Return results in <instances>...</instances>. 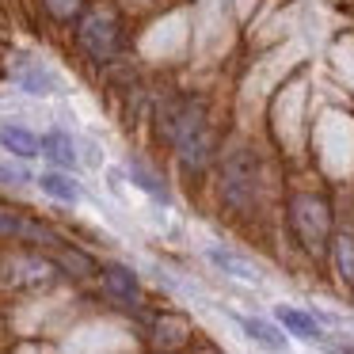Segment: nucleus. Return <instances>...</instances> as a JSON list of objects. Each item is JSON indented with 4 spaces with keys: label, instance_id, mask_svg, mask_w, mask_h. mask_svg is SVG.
I'll return each instance as SVG.
<instances>
[{
    "label": "nucleus",
    "instance_id": "obj_4",
    "mask_svg": "<svg viewBox=\"0 0 354 354\" xmlns=\"http://www.w3.org/2000/svg\"><path fill=\"white\" fill-rule=\"evenodd\" d=\"M80 46L95 57V62H111V57L122 50V31H118V19L111 12H92V16L80 19Z\"/></svg>",
    "mask_w": 354,
    "mask_h": 354
},
{
    "label": "nucleus",
    "instance_id": "obj_10",
    "mask_svg": "<svg viewBox=\"0 0 354 354\" xmlns=\"http://www.w3.org/2000/svg\"><path fill=\"white\" fill-rule=\"evenodd\" d=\"M42 156H46L50 164H57V168H77V145H73V138L65 130H50L46 138H42Z\"/></svg>",
    "mask_w": 354,
    "mask_h": 354
},
{
    "label": "nucleus",
    "instance_id": "obj_9",
    "mask_svg": "<svg viewBox=\"0 0 354 354\" xmlns=\"http://www.w3.org/2000/svg\"><path fill=\"white\" fill-rule=\"evenodd\" d=\"M0 145L8 149V153L24 156V160H31V156L42 153V138H39V133H31L27 126H16V122L0 126Z\"/></svg>",
    "mask_w": 354,
    "mask_h": 354
},
{
    "label": "nucleus",
    "instance_id": "obj_18",
    "mask_svg": "<svg viewBox=\"0 0 354 354\" xmlns=\"http://www.w3.org/2000/svg\"><path fill=\"white\" fill-rule=\"evenodd\" d=\"M156 343H160V346L187 343V324L183 320H160V324H156Z\"/></svg>",
    "mask_w": 354,
    "mask_h": 354
},
{
    "label": "nucleus",
    "instance_id": "obj_15",
    "mask_svg": "<svg viewBox=\"0 0 354 354\" xmlns=\"http://www.w3.org/2000/svg\"><path fill=\"white\" fill-rule=\"evenodd\" d=\"M331 255H335L339 278H343L346 286H354V236H351V232L335 236V244H331Z\"/></svg>",
    "mask_w": 354,
    "mask_h": 354
},
{
    "label": "nucleus",
    "instance_id": "obj_16",
    "mask_svg": "<svg viewBox=\"0 0 354 354\" xmlns=\"http://www.w3.org/2000/svg\"><path fill=\"white\" fill-rule=\"evenodd\" d=\"M130 179H133V187H138V191H145L149 198H156L160 206H168V202H171V194L160 187V179H156L153 171H145L141 164H130Z\"/></svg>",
    "mask_w": 354,
    "mask_h": 354
},
{
    "label": "nucleus",
    "instance_id": "obj_7",
    "mask_svg": "<svg viewBox=\"0 0 354 354\" xmlns=\"http://www.w3.org/2000/svg\"><path fill=\"white\" fill-rule=\"evenodd\" d=\"M57 274V267L50 259H39V255H16L8 263V278L16 286H42Z\"/></svg>",
    "mask_w": 354,
    "mask_h": 354
},
{
    "label": "nucleus",
    "instance_id": "obj_11",
    "mask_svg": "<svg viewBox=\"0 0 354 354\" xmlns=\"http://www.w3.org/2000/svg\"><path fill=\"white\" fill-rule=\"evenodd\" d=\"M206 255H209V263H214V267H221L229 278H240V282H259V267H255V263L240 259V255L225 252V248H209Z\"/></svg>",
    "mask_w": 354,
    "mask_h": 354
},
{
    "label": "nucleus",
    "instance_id": "obj_12",
    "mask_svg": "<svg viewBox=\"0 0 354 354\" xmlns=\"http://www.w3.org/2000/svg\"><path fill=\"white\" fill-rule=\"evenodd\" d=\"M278 324H282L286 331H293L297 339H320V324H316L313 313H301V308H290V305H278L274 308Z\"/></svg>",
    "mask_w": 354,
    "mask_h": 354
},
{
    "label": "nucleus",
    "instance_id": "obj_6",
    "mask_svg": "<svg viewBox=\"0 0 354 354\" xmlns=\"http://www.w3.org/2000/svg\"><path fill=\"white\" fill-rule=\"evenodd\" d=\"M0 236H16V240H31V244H54V248H62V240H57L46 225L27 221V217H19V214H4V209H0Z\"/></svg>",
    "mask_w": 354,
    "mask_h": 354
},
{
    "label": "nucleus",
    "instance_id": "obj_3",
    "mask_svg": "<svg viewBox=\"0 0 354 354\" xmlns=\"http://www.w3.org/2000/svg\"><path fill=\"white\" fill-rule=\"evenodd\" d=\"M290 229L308 255H324L331 240V209L320 194H293L290 198Z\"/></svg>",
    "mask_w": 354,
    "mask_h": 354
},
{
    "label": "nucleus",
    "instance_id": "obj_1",
    "mask_svg": "<svg viewBox=\"0 0 354 354\" xmlns=\"http://www.w3.org/2000/svg\"><path fill=\"white\" fill-rule=\"evenodd\" d=\"M168 138L176 145L179 160H183L187 171H202L209 164V153H214V133H209L206 111L198 103H179L168 118Z\"/></svg>",
    "mask_w": 354,
    "mask_h": 354
},
{
    "label": "nucleus",
    "instance_id": "obj_14",
    "mask_svg": "<svg viewBox=\"0 0 354 354\" xmlns=\"http://www.w3.org/2000/svg\"><path fill=\"white\" fill-rule=\"evenodd\" d=\"M39 187L50 194V198H57V202H69V206H73V202H80V187L73 183L69 176H62V171H42Z\"/></svg>",
    "mask_w": 354,
    "mask_h": 354
},
{
    "label": "nucleus",
    "instance_id": "obj_13",
    "mask_svg": "<svg viewBox=\"0 0 354 354\" xmlns=\"http://www.w3.org/2000/svg\"><path fill=\"white\" fill-rule=\"evenodd\" d=\"M240 328H244L259 346H267V351H286V339H282V331H278L274 324L255 320V316H240Z\"/></svg>",
    "mask_w": 354,
    "mask_h": 354
},
{
    "label": "nucleus",
    "instance_id": "obj_2",
    "mask_svg": "<svg viewBox=\"0 0 354 354\" xmlns=\"http://www.w3.org/2000/svg\"><path fill=\"white\" fill-rule=\"evenodd\" d=\"M259 187H263V168H259V156L255 149L248 145H232L225 149L221 156V198L229 209L236 214H248L259 198Z\"/></svg>",
    "mask_w": 354,
    "mask_h": 354
},
{
    "label": "nucleus",
    "instance_id": "obj_5",
    "mask_svg": "<svg viewBox=\"0 0 354 354\" xmlns=\"http://www.w3.org/2000/svg\"><path fill=\"white\" fill-rule=\"evenodd\" d=\"M103 286H107V293L115 301H122V305H138L141 301L138 274H133L130 267H122V263H107V267H103Z\"/></svg>",
    "mask_w": 354,
    "mask_h": 354
},
{
    "label": "nucleus",
    "instance_id": "obj_20",
    "mask_svg": "<svg viewBox=\"0 0 354 354\" xmlns=\"http://www.w3.org/2000/svg\"><path fill=\"white\" fill-rule=\"evenodd\" d=\"M46 8L54 12V16H73V12H77V0H46Z\"/></svg>",
    "mask_w": 354,
    "mask_h": 354
},
{
    "label": "nucleus",
    "instance_id": "obj_8",
    "mask_svg": "<svg viewBox=\"0 0 354 354\" xmlns=\"http://www.w3.org/2000/svg\"><path fill=\"white\" fill-rule=\"evenodd\" d=\"M12 77H16V84L24 88L27 95H50V92L57 88L54 73L42 69L39 62H27V57H19V62L12 65Z\"/></svg>",
    "mask_w": 354,
    "mask_h": 354
},
{
    "label": "nucleus",
    "instance_id": "obj_17",
    "mask_svg": "<svg viewBox=\"0 0 354 354\" xmlns=\"http://www.w3.org/2000/svg\"><path fill=\"white\" fill-rule=\"evenodd\" d=\"M57 255H62V267H65V270H73V274H80V278L95 270V263L88 259L84 252H77V248H65V244H62V248H57Z\"/></svg>",
    "mask_w": 354,
    "mask_h": 354
},
{
    "label": "nucleus",
    "instance_id": "obj_19",
    "mask_svg": "<svg viewBox=\"0 0 354 354\" xmlns=\"http://www.w3.org/2000/svg\"><path fill=\"white\" fill-rule=\"evenodd\" d=\"M27 171L24 168H8V164H0V183H27Z\"/></svg>",
    "mask_w": 354,
    "mask_h": 354
}]
</instances>
